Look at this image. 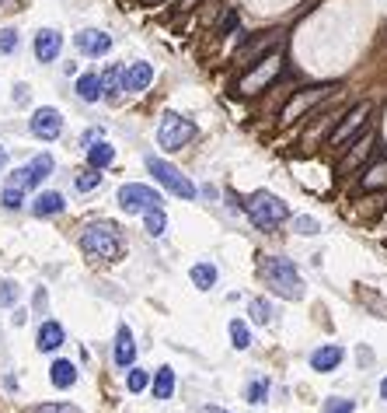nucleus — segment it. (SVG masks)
Instances as JSON below:
<instances>
[{"instance_id":"f257e3e1","label":"nucleus","mask_w":387,"mask_h":413,"mask_svg":"<svg viewBox=\"0 0 387 413\" xmlns=\"http://www.w3.org/2000/svg\"><path fill=\"white\" fill-rule=\"evenodd\" d=\"M262 277L269 280V287H272L276 294H283V298H290V301L303 298L300 273H297V266H293L290 260H283V256H262Z\"/></svg>"},{"instance_id":"f03ea898","label":"nucleus","mask_w":387,"mask_h":413,"mask_svg":"<svg viewBox=\"0 0 387 413\" xmlns=\"http://www.w3.org/2000/svg\"><path fill=\"white\" fill-rule=\"evenodd\" d=\"M81 249H84L91 260L112 263V260L123 253V232H119L116 225H91V228H84V235H81Z\"/></svg>"},{"instance_id":"7ed1b4c3","label":"nucleus","mask_w":387,"mask_h":413,"mask_svg":"<svg viewBox=\"0 0 387 413\" xmlns=\"http://www.w3.org/2000/svg\"><path fill=\"white\" fill-rule=\"evenodd\" d=\"M244 211H248V218H251V225L255 228H279L286 218H290V206L279 200V196H272V193H251L248 196V203H244Z\"/></svg>"},{"instance_id":"20e7f679","label":"nucleus","mask_w":387,"mask_h":413,"mask_svg":"<svg viewBox=\"0 0 387 413\" xmlns=\"http://www.w3.org/2000/svg\"><path fill=\"white\" fill-rule=\"evenodd\" d=\"M283 63H286V60H283V53H279V50H272L269 57H262V60L248 63L251 70L237 81V91H241V95H258V91H265V88H269V84L283 74Z\"/></svg>"},{"instance_id":"39448f33","label":"nucleus","mask_w":387,"mask_h":413,"mask_svg":"<svg viewBox=\"0 0 387 413\" xmlns=\"http://www.w3.org/2000/svg\"><path fill=\"white\" fill-rule=\"evenodd\" d=\"M338 91V84L335 81H324V84H310V88H300V91H293V98L283 105V112H279V123H297L303 112H310L314 105H321L324 98H331Z\"/></svg>"},{"instance_id":"423d86ee","label":"nucleus","mask_w":387,"mask_h":413,"mask_svg":"<svg viewBox=\"0 0 387 413\" xmlns=\"http://www.w3.org/2000/svg\"><path fill=\"white\" fill-rule=\"evenodd\" d=\"M192 137H196V123L192 119H185L178 112H164V119L157 126V144L164 151H182Z\"/></svg>"},{"instance_id":"0eeeda50","label":"nucleus","mask_w":387,"mask_h":413,"mask_svg":"<svg viewBox=\"0 0 387 413\" xmlns=\"http://www.w3.org/2000/svg\"><path fill=\"white\" fill-rule=\"evenodd\" d=\"M161 203H164V196H161L157 189L143 186V182H129V186H123V189H119V206H123L126 214L161 211Z\"/></svg>"},{"instance_id":"6e6552de","label":"nucleus","mask_w":387,"mask_h":413,"mask_svg":"<svg viewBox=\"0 0 387 413\" xmlns=\"http://www.w3.org/2000/svg\"><path fill=\"white\" fill-rule=\"evenodd\" d=\"M370 112H373V102H356L342 119H338V126L331 130V137H328V144L331 147H345L352 137H359L363 130H366V119H370Z\"/></svg>"},{"instance_id":"1a4fd4ad","label":"nucleus","mask_w":387,"mask_h":413,"mask_svg":"<svg viewBox=\"0 0 387 413\" xmlns=\"http://www.w3.org/2000/svg\"><path fill=\"white\" fill-rule=\"evenodd\" d=\"M147 168H150V175H154L168 193H175V196H182V200H196V186H192L175 165H168L164 158H147Z\"/></svg>"},{"instance_id":"9d476101","label":"nucleus","mask_w":387,"mask_h":413,"mask_svg":"<svg viewBox=\"0 0 387 413\" xmlns=\"http://www.w3.org/2000/svg\"><path fill=\"white\" fill-rule=\"evenodd\" d=\"M32 133H35L39 140H56V137L63 133V116H60L56 109H49V105L35 109V116H32Z\"/></svg>"},{"instance_id":"9b49d317","label":"nucleus","mask_w":387,"mask_h":413,"mask_svg":"<svg viewBox=\"0 0 387 413\" xmlns=\"http://www.w3.org/2000/svg\"><path fill=\"white\" fill-rule=\"evenodd\" d=\"M77 50H81L84 57H102V53L112 50V36H105V32H98V29H84V32L77 36Z\"/></svg>"},{"instance_id":"f8f14e48","label":"nucleus","mask_w":387,"mask_h":413,"mask_svg":"<svg viewBox=\"0 0 387 413\" xmlns=\"http://www.w3.org/2000/svg\"><path fill=\"white\" fill-rule=\"evenodd\" d=\"M60 50H63V36H60L56 29H42V32L35 36V57H39L42 63H53V60L60 57Z\"/></svg>"},{"instance_id":"ddd939ff","label":"nucleus","mask_w":387,"mask_h":413,"mask_svg":"<svg viewBox=\"0 0 387 413\" xmlns=\"http://www.w3.org/2000/svg\"><path fill=\"white\" fill-rule=\"evenodd\" d=\"M349 147H352V151H349V154L342 158V165H338V172H342V175H349L352 168H359V161H363V158L373 151V137H370V133H363V137H352V140H349Z\"/></svg>"},{"instance_id":"4468645a","label":"nucleus","mask_w":387,"mask_h":413,"mask_svg":"<svg viewBox=\"0 0 387 413\" xmlns=\"http://www.w3.org/2000/svg\"><path fill=\"white\" fill-rule=\"evenodd\" d=\"M342 357H345V350L335 347V343H328V347H317V350L310 354V368H314V371H335V368L342 364Z\"/></svg>"},{"instance_id":"2eb2a0df","label":"nucleus","mask_w":387,"mask_h":413,"mask_svg":"<svg viewBox=\"0 0 387 413\" xmlns=\"http://www.w3.org/2000/svg\"><path fill=\"white\" fill-rule=\"evenodd\" d=\"M63 340H67V333H63V326L60 322H42V329H39V350L42 354H53V350H60L63 347Z\"/></svg>"},{"instance_id":"dca6fc26","label":"nucleus","mask_w":387,"mask_h":413,"mask_svg":"<svg viewBox=\"0 0 387 413\" xmlns=\"http://www.w3.org/2000/svg\"><path fill=\"white\" fill-rule=\"evenodd\" d=\"M150 81H154V67L150 63H133L129 70H126V91H147L150 88Z\"/></svg>"},{"instance_id":"f3484780","label":"nucleus","mask_w":387,"mask_h":413,"mask_svg":"<svg viewBox=\"0 0 387 413\" xmlns=\"http://www.w3.org/2000/svg\"><path fill=\"white\" fill-rule=\"evenodd\" d=\"M63 196L60 193H39L35 203H32V214L35 218H53V214H63Z\"/></svg>"},{"instance_id":"a211bd4d","label":"nucleus","mask_w":387,"mask_h":413,"mask_svg":"<svg viewBox=\"0 0 387 413\" xmlns=\"http://www.w3.org/2000/svg\"><path fill=\"white\" fill-rule=\"evenodd\" d=\"M133 357H136V343H133V333H129L126 326H119V333H116V364L129 368V364H133Z\"/></svg>"},{"instance_id":"6ab92c4d","label":"nucleus","mask_w":387,"mask_h":413,"mask_svg":"<svg viewBox=\"0 0 387 413\" xmlns=\"http://www.w3.org/2000/svg\"><path fill=\"white\" fill-rule=\"evenodd\" d=\"M102 91H105L109 98L123 95V91H126V70H123V67H109V70L102 74Z\"/></svg>"},{"instance_id":"aec40b11","label":"nucleus","mask_w":387,"mask_h":413,"mask_svg":"<svg viewBox=\"0 0 387 413\" xmlns=\"http://www.w3.org/2000/svg\"><path fill=\"white\" fill-rule=\"evenodd\" d=\"M25 172H29V189H35L39 182L49 179V172H53V158H49V154H39L32 165H25Z\"/></svg>"},{"instance_id":"412c9836","label":"nucleus","mask_w":387,"mask_h":413,"mask_svg":"<svg viewBox=\"0 0 387 413\" xmlns=\"http://www.w3.org/2000/svg\"><path fill=\"white\" fill-rule=\"evenodd\" d=\"M49 378H53L56 389H74V382H77V368H74L70 361H56V364L49 368Z\"/></svg>"},{"instance_id":"4be33fe9","label":"nucleus","mask_w":387,"mask_h":413,"mask_svg":"<svg viewBox=\"0 0 387 413\" xmlns=\"http://www.w3.org/2000/svg\"><path fill=\"white\" fill-rule=\"evenodd\" d=\"M88 161H91V168H105V165L116 161V147L105 144V140H98L95 147H88Z\"/></svg>"},{"instance_id":"5701e85b","label":"nucleus","mask_w":387,"mask_h":413,"mask_svg":"<svg viewBox=\"0 0 387 413\" xmlns=\"http://www.w3.org/2000/svg\"><path fill=\"white\" fill-rule=\"evenodd\" d=\"M189 277H192V284H196L199 291H210V287L216 284V266H213V263H196Z\"/></svg>"},{"instance_id":"b1692460","label":"nucleus","mask_w":387,"mask_h":413,"mask_svg":"<svg viewBox=\"0 0 387 413\" xmlns=\"http://www.w3.org/2000/svg\"><path fill=\"white\" fill-rule=\"evenodd\" d=\"M77 95H81L84 102H98V98H102V77H95V74L77 77Z\"/></svg>"},{"instance_id":"393cba45","label":"nucleus","mask_w":387,"mask_h":413,"mask_svg":"<svg viewBox=\"0 0 387 413\" xmlns=\"http://www.w3.org/2000/svg\"><path fill=\"white\" fill-rule=\"evenodd\" d=\"M171 392H175V371L161 368L154 378V399H171Z\"/></svg>"},{"instance_id":"a878e982","label":"nucleus","mask_w":387,"mask_h":413,"mask_svg":"<svg viewBox=\"0 0 387 413\" xmlns=\"http://www.w3.org/2000/svg\"><path fill=\"white\" fill-rule=\"evenodd\" d=\"M143 225H147V235H154V239H161V235L168 232L164 211H147V214H143Z\"/></svg>"},{"instance_id":"bb28decb","label":"nucleus","mask_w":387,"mask_h":413,"mask_svg":"<svg viewBox=\"0 0 387 413\" xmlns=\"http://www.w3.org/2000/svg\"><path fill=\"white\" fill-rule=\"evenodd\" d=\"M387 186V161L373 165L366 175H363V189H384Z\"/></svg>"},{"instance_id":"cd10ccee","label":"nucleus","mask_w":387,"mask_h":413,"mask_svg":"<svg viewBox=\"0 0 387 413\" xmlns=\"http://www.w3.org/2000/svg\"><path fill=\"white\" fill-rule=\"evenodd\" d=\"M230 340H234V347H237V350L251 347V333H248V326H244L241 319H234V322H230Z\"/></svg>"},{"instance_id":"c85d7f7f","label":"nucleus","mask_w":387,"mask_h":413,"mask_svg":"<svg viewBox=\"0 0 387 413\" xmlns=\"http://www.w3.org/2000/svg\"><path fill=\"white\" fill-rule=\"evenodd\" d=\"M102 182V175H98V168H88V172H81L77 179H74V186H77V193H91L95 186Z\"/></svg>"},{"instance_id":"c756f323","label":"nucleus","mask_w":387,"mask_h":413,"mask_svg":"<svg viewBox=\"0 0 387 413\" xmlns=\"http://www.w3.org/2000/svg\"><path fill=\"white\" fill-rule=\"evenodd\" d=\"M18 301V284L15 280H0V308H8Z\"/></svg>"},{"instance_id":"7c9ffc66","label":"nucleus","mask_w":387,"mask_h":413,"mask_svg":"<svg viewBox=\"0 0 387 413\" xmlns=\"http://www.w3.org/2000/svg\"><path fill=\"white\" fill-rule=\"evenodd\" d=\"M150 385V375L143 371V368H136V371H129V392H143Z\"/></svg>"},{"instance_id":"2f4dec72","label":"nucleus","mask_w":387,"mask_h":413,"mask_svg":"<svg viewBox=\"0 0 387 413\" xmlns=\"http://www.w3.org/2000/svg\"><path fill=\"white\" fill-rule=\"evenodd\" d=\"M293 228H297L300 235H317V232H321V225H317L314 218H293Z\"/></svg>"},{"instance_id":"473e14b6","label":"nucleus","mask_w":387,"mask_h":413,"mask_svg":"<svg viewBox=\"0 0 387 413\" xmlns=\"http://www.w3.org/2000/svg\"><path fill=\"white\" fill-rule=\"evenodd\" d=\"M251 315H255V322H262V326H265V322L272 319V308H269V301H258V298H255V301H251Z\"/></svg>"},{"instance_id":"72a5a7b5","label":"nucleus","mask_w":387,"mask_h":413,"mask_svg":"<svg viewBox=\"0 0 387 413\" xmlns=\"http://www.w3.org/2000/svg\"><path fill=\"white\" fill-rule=\"evenodd\" d=\"M352 410H356L352 399H328L324 403V413H352Z\"/></svg>"},{"instance_id":"f704fd0d","label":"nucleus","mask_w":387,"mask_h":413,"mask_svg":"<svg viewBox=\"0 0 387 413\" xmlns=\"http://www.w3.org/2000/svg\"><path fill=\"white\" fill-rule=\"evenodd\" d=\"M15 46H18V32L4 29V32H0V53H15Z\"/></svg>"},{"instance_id":"c9c22d12","label":"nucleus","mask_w":387,"mask_h":413,"mask_svg":"<svg viewBox=\"0 0 387 413\" xmlns=\"http://www.w3.org/2000/svg\"><path fill=\"white\" fill-rule=\"evenodd\" d=\"M22 203H25V193H18V189H4V206H8V211H18Z\"/></svg>"},{"instance_id":"e433bc0d","label":"nucleus","mask_w":387,"mask_h":413,"mask_svg":"<svg viewBox=\"0 0 387 413\" xmlns=\"http://www.w3.org/2000/svg\"><path fill=\"white\" fill-rule=\"evenodd\" d=\"M265 392H269V385H265V382L248 385V399H251V403H265Z\"/></svg>"},{"instance_id":"4c0bfd02","label":"nucleus","mask_w":387,"mask_h":413,"mask_svg":"<svg viewBox=\"0 0 387 413\" xmlns=\"http://www.w3.org/2000/svg\"><path fill=\"white\" fill-rule=\"evenodd\" d=\"M35 413H81V410L70 406V403H53V406H39Z\"/></svg>"},{"instance_id":"58836bf2","label":"nucleus","mask_w":387,"mask_h":413,"mask_svg":"<svg viewBox=\"0 0 387 413\" xmlns=\"http://www.w3.org/2000/svg\"><path fill=\"white\" fill-rule=\"evenodd\" d=\"M192 4H196V0H178V11H189Z\"/></svg>"},{"instance_id":"ea45409f","label":"nucleus","mask_w":387,"mask_h":413,"mask_svg":"<svg viewBox=\"0 0 387 413\" xmlns=\"http://www.w3.org/2000/svg\"><path fill=\"white\" fill-rule=\"evenodd\" d=\"M380 399H387V378L380 382Z\"/></svg>"},{"instance_id":"a19ab883","label":"nucleus","mask_w":387,"mask_h":413,"mask_svg":"<svg viewBox=\"0 0 387 413\" xmlns=\"http://www.w3.org/2000/svg\"><path fill=\"white\" fill-rule=\"evenodd\" d=\"M210 413H230V410H220V406H206Z\"/></svg>"},{"instance_id":"79ce46f5","label":"nucleus","mask_w":387,"mask_h":413,"mask_svg":"<svg viewBox=\"0 0 387 413\" xmlns=\"http://www.w3.org/2000/svg\"><path fill=\"white\" fill-rule=\"evenodd\" d=\"M4 158H8V154H4V147H0V165H4Z\"/></svg>"},{"instance_id":"37998d69","label":"nucleus","mask_w":387,"mask_h":413,"mask_svg":"<svg viewBox=\"0 0 387 413\" xmlns=\"http://www.w3.org/2000/svg\"><path fill=\"white\" fill-rule=\"evenodd\" d=\"M0 4H4V0H0Z\"/></svg>"}]
</instances>
